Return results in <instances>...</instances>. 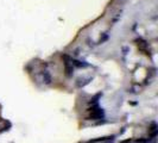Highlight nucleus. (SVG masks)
Returning a JSON list of instances; mask_svg holds the SVG:
<instances>
[{
	"label": "nucleus",
	"mask_w": 158,
	"mask_h": 143,
	"mask_svg": "<svg viewBox=\"0 0 158 143\" xmlns=\"http://www.w3.org/2000/svg\"><path fill=\"white\" fill-rule=\"evenodd\" d=\"M42 80H43V84H44V85H48V86L52 84V76H51V74L48 71L42 72Z\"/></svg>",
	"instance_id": "obj_1"
},
{
	"label": "nucleus",
	"mask_w": 158,
	"mask_h": 143,
	"mask_svg": "<svg viewBox=\"0 0 158 143\" xmlns=\"http://www.w3.org/2000/svg\"><path fill=\"white\" fill-rule=\"evenodd\" d=\"M120 18H121V11H118L114 16L112 17V23L115 24L117 22H119V19H120Z\"/></svg>",
	"instance_id": "obj_2"
},
{
	"label": "nucleus",
	"mask_w": 158,
	"mask_h": 143,
	"mask_svg": "<svg viewBox=\"0 0 158 143\" xmlns=\"http://www.w3.org/2000/svg\"><path fill=\"white\" fill-rule=\"evenodd\" d=\"M107 38H108V33L106 32V33L103 35V37H102V38H100V41H99V43H103V42H105V41L107 40Z\"/></svg>",
	"instance_id": "obj_3"
},
{
	"label": "nucleus",
	"mask_w": 158,
	"mask_h": 143,
	"mask_svg": "<svg viewBox=\"0 0 158 143\" xmlns=\"http://www.w3.org/2000/svg\"><path fill=\"white\" fill-rule=\"evenodd\" d=\"M119 1H126V0H119Z\"/></svg>",
	"instance_id": "obj_4"
}]
</instances>
